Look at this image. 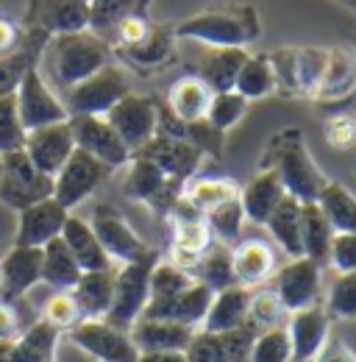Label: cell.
I'll return each instance as SVG.
<instances>
[{
    "mask_svg": "<svg viewBox=\"0 0 356 362\" xmlns=\"http://www.w3.org/2000/svg\"><path fill=\"white\" fill-rule=\"evenodd\" d=\"M173 34L176 40H195L212 47H248L262 37V20L251 3L212 6L195 17L181 20Z\"/></svg>",
    "mask_w": 356,
    "mask_h": 362,
    "instance_id": "cell-1",
    "label": "cell"
},
{
    "mask_svg": "<svg viewBox=\"0 0 356 362\" xmlns=\"http://www.w3.org/2000/svg\"><path fill=\"white\" fill-rule=\"evenodd\" d=\"M106 64H109V45L97 34L89 31L59 34L44 50V73H47L44 81L56 90L67 92Z\"/></svg>",
    "mask_w": 356,
    "mask_h": 362,
    "instance_id": "cell-2",
    "label": "cell"
},
{
    "mask_svg": "<svg viewBox=\"0 0 356 362\" xmlns=\"http://www.w3.org/2000/svg\"><path fill=\"white\" fill-rule=\"evenodd\" d=\"M262 168L275 170L287 195L298 198L301 204H314L323 184L328 181L309 156L304 134L298 129H287L278 136H273L267 153L262 156Z\"/></svg>",
    "mask_w": 356,
    "mask_h": 362,
    "instance_id": "cell-3",
    "label": "cell"
},
{
    "mask_svg": "<svg viewBox=\"0 0 356 362\" xmlns=\"http://www.w3.org/2000/svg\"><path fill=\"white\" fill-rule=\"evenodd\" d=\"M159 262L156 251H150L148 257L120 265V271L114 273V296H112V307L103 320H109L117 329H131L134 320H139L148 298H150V271Z\"/></svg>",
    "mask_w": 356,
    "mask_h": 362,
    "instance_id": "cell-4",
    "label": "cell"
},
{
    "mask_svg": "<svg viewBox=\"0 0 356 362\" xmlns=\"http://www.w3.org/2000/svg\"><path fill=\"white\" fill-rule=\"evenodd\" d=\"M0 204L23 212L31 204L44 201L53 195V179L34 168V162L25 156V151H11L0 156Z\"/></svg>",
    "mask_w": 356,
    "mask_h": 362,
    "instance_id": "cell-5",
    "label": "cell"
},
{
    "mask_svg": "<svg viewBox=\"0 0 356 362\" xmlns=\"http://www.w3.org/2000/svg\"><path fill=\"white\" fill-rule=\"evenodd\" d=\"M129 92H131L129 76L117 64L109 62L95 76H89L81 84L61 92V103H64L67 115H106Z\"/></svg>",
    "mask_w": 356,
    "mask_h": 362,
    "instance_id": "cell-6",
    "label": "cell"
},
{
    "mask_svg": "<svg viewBox=\"0 0 356 362\" xmlns=\"http://www.w3.org/2000/svg\"><path fill=\"white\" fill-rule=\"evenodd\" d=\"M70 343H76L87 357L97 362H136L139 349L134 346L126 329L112 326L103 317H84L67 332Z\"/></svg>",
    "mask_w": 356,
    "mask_h": 362,
    "instance_id": "cell-7",
    "label": "cell"
},
{
    "mask_svg": "<svg viewBox=\"0 0 356 362\" xmlns=\"http://www.w3.org/2000/svg\"><path fill=\"white\" fill-rule=\"evenodd\" d=\"M126 165H129V170H126V179H123V192L134 201L148 204L153 212L170 215L176 201L184 195V184L165 176L145 156H131Z\"/></svg>",
    "mask_w": 356,
    "mask_h": 362,
    "instance_id": "cell-8",
    "label": "cell"
},
{
    "mask_svg": "<svg viewBox=\"0 0 356 362\" xmlns=\"http://www.w3.org/2000/svg\"><path fill=\"white\" fill-rule=\"evenodd\" d=\"M103 117L109 120V126L117 132V136L123 139V145L131 153H136L159 132V103L153 98H145V95L129 92Z\"/></svg>",
    "mask_w": 356,
    "mask_h": 362,
    "instance_id": "cell-9",
    "label": "cell"
},
{
    "mask_svg": "<svg viewBox=\"0 0 356 362\" xmlns=\"http://www.w3.org/2000/svg\"><path fill=\"white\" fill-rule=\"evenodd\" d=\"M170 221H173V257H170V262L192 273L198 259L215 245V237L206 226L203 212H198L184 195L170 209Z\"/></svg>",
    "mask_w": 356,
    "mask_h": 362,
    "instance_id": "cell-10",
    "label": "cell"
},
{
    "mask_svg": "<svg viewBox=\"0 0 356 362\" xmlns=\"http://www.w3.org/2000/svg\"><path fill=\"white\" fill-rule=\"evenodd\" d=\"M109 173H112V168H106L103 162L89 156L87 151L76 148L70 153V159L61 165V170L53 176V198L70 212L78 204H84L89 195L106 181Z\"/></svg>",
    "mask_w": 356,
    "mask_h": 362,
    "instance_id": "cell-11",
    "label": "cell"
},
{
    "mask_svg": "<svg viewBox=\"0 0 356 362\" xmlns=\"http://www.w3.org/2000/svg\"><path fill=\"white\" fill-rule=\"evenodd\" d=\"M14 100H17V115H20V123H23L25 132L42 129V126H50V123H61V120L70 117L64 103H61V98L44 81L40 67H31L23 76L20 87L14 92Z\"/></svg>",
    "mask_w": 356,
    "mask_h": 362,
    "instance_id": "cell-12",
    "label": "cell"
},
{
    "mask_svg": "<svg viewBox=\"0 0 356 362\" xmlns=\"http://www.w3.org/2000/svg\"><path fill=\"white\" fill-rule=\"evenodd\" d=\"M89 226H92L97 243L103 245V251L109 254L112 262H120V265L136 262V259H142V257H148L153 251V248H148L142 243V237L134 231L131 223L114 206H109V204L95 206Z\"/></svg>",
    "mask_w": 356,
    "mask_h": 362,
    "instance_id": "cell-13",
    "label": "cell"
},
{
    "mask_svg": "<svg viewBox=\"0 0 356 362\" xmlns=\"http://www.w3.org/2000/svg\"><path fill=\"white\" fill-rule=\"evenodd\" d=\"M70 129H73L76 148L87 151L89 156H95L112 170L123 168L131 159V151L123 145V139L103 115H70Z\"/></svg>",
    "mask_w": 356,
    "mask_h": 362,
    "instance_id": "cell-14",
    "label": "cell"
},
{
    "mask_svg": "<svg viewBox=\"0 0 356 362\" xmlns=\"http://www.w3.org/2000/svg\"><path fill=\"white\" fill-rule=\"evenodd\" d=\"M23 151H25V156L34 162L37 170H42L44 176L53 179V176L61 170V165L70 159V153L76 151L70 117L61 120V123H50V126H42V129L25 132Z\"/></svg>",
    "mask_w": 356,
    "mask_h": 362,
    "instance_id": "cell-15",
    "label": "cell"
},
{
    "mask_svg": "<svg viewBox=\"0 0 356 362\" xmlns=\"http://www.w3.org/2000/svg\"><path fill=\"white\" fill-rule=\"evenodd\" d=\"M320 268L309 257H295L275 273V296L287 313L304 310L320 296Z\"/></svg>",
    "mask_w": 356,
    "mask_h": 362,
    "instance_id": "cell-16",
    "label": "cell"
},
{
    "mask_svg": "<svg viewBox=\"0 0 356 362\" xmlns=\"http://www.w3.org/2000/svg\"><path fill=\"white\" fill-rule=\"evenodd\" d=\"M131 156L150 159L165 176L181 181V184H186V181L195 176V170H198V165L203 159V153L192 142L176 139V136H165V134H156L150 142H145L136 153H131Z\"/></svg>",
    "mask_w": 356,
    "mask_h": 362,
    "instance_id": "cell-17",
    "label": "cell"
},
{
    "mask_svg": "<svg viewBox=\"0 0 356 362\" xmlns=\"http://www.w3.org/2000/svg\"><path fill=\"white\" fill-rule=\"evenodd\" d=\"M215 298V290H209L201 281H192L186 290H181L170 298L162 301H148L139 317H159V320H173L198 329L203 323V317L209 313V304Z\"/></svg>",
    "mask_w": 356,
    "mask_h": 362,
    "instance_id": "cell-18",
    "label": "cell"
},
{
    "mask_svg": "<svg viewBox=\"0 0 356 362\" xmlns=\"http://www.w3.org/2000/svg\"><path fill=\"white\" fill-rule=\"evenodd\" d=\"M67 215L70 212L53 195L44 198V201L31 204L28 209L20 212L14 245H25V248H42V245H47L50 240H56L61 234Z\"/></svg>",
    "mask_w": 356,
    "mask_h": 362,
    "instance_id": "cell-19",
    "label": "cell"
},
{
    "mask_svg": "<svg viewBox=\"0 0 356 362\" xmlns=\"http://www.w3.org/2000/svg\"><path fill=\"white\" fill-rule=\"evenodd\" d=\"M328 326H331V317L326 313V307H320L317 301L304 310L290 313L287 332H290V343H292V362L314 360L328 340Z\"/></svg>",
    "mask_w": 356,
    "mask_h": 362,
    "instance_id": "cell-20",
    "label": "cell"
},
{
    "mask_svg": "<svg viewBox=\"0 0 356 362\" xmlns=\"http://www.w3.org/2000/svg\"><path fill=\"white\" fill-rule=\"evenodd\" d=\"M42 281V248L14 245L0 259V298L17 301Z\"/></svg>",
    "mask_w": 356,
    "mask_h": 362,
    "instance_id": "cell-21",
    "label": "cell"
},
{
    "mask_svg": "<svg viewBox=\"0 0 356 362\" xmlns=\"http://www.w3.org/2000/svg\"><path fill=\"white\" fill-rule=\"evenodd\" d=\"M356 95V50L351 45L328 47L326 73L314 92V100L320 103H340Z\"/></svg>",
    "mask_w": 356,
    "mask_h": 362,
    "instance_id": "cell-22",
    "label": "cell"
},
{
    "mask_svg": "<svg viewBox=\"0 0 356 362\" xmlns=\"http://www.w3.org/2000/svg\"><path fill=\"white\" fill-rule=\"evenodd\" d=\"M61 332L37 317L17 340L0 346V362H56V346Z\"/></svg>",
    "mask_w": 356,
    "mask_h": 362,
    "instance_id": "cell-23",
    "label": "cell"
},
{
    "mask_svg": "<svg viewBox=\"0 0 356 362\" xmlns=\"http://www.w3.org/2000/svg\"><path fill=\"white\" fill-rule=\"evenodd\" d=\"M134 346L139 351H184L195 334L192 326L159 320V317H139L129 329Z\"/></svg>",
    "mask_w": 356,
    "mask_h": 362,
    "instance_id": "cell-24",
    "label": "cell"
},
{
    "mask_svg": "<svg viewBox=\"0 0 356 362\" xmlns=\"http://www.w3.org/2000/svg\"><path fill=\"white\" fill-rule=\"evenodd\" d=\"M287 195L281 179L275 176V170L262 168L254 179L248 181L245 189H239V204H242V212L251 223H259L265 226L267 218L275 212V206L281 204V198Z\"/></svg>",
    "mask_w": 356,
    "mask_h": 362,
    "instance_id": "cell-25",
    "label": "cell"
},
{
    "mask_svg": "<svg viewBox=\"0 0 356 362\" xmlns=\"http://www.w3.org/2000/svg\"><path fill=\"white\" fill-rule=\"evenodd\" d=\"M59 237L64 240V245L70 248L73 259L78 262V268L84 273L112 271V259H109V254L103 251V245L97 243V237H95V231L89 226V221L76 218V215H67L64 228H61Z\"/></svg>",
    "mask_w": 356,
    "mask_h": 362,
    "instance_id": "cell-26",
    "label": "cell"
},
{
    "mask_svg": "<svg viewBox=\"0 0 356 362\" xmlns=\"http://www.w3.org/2000/svg\"><path fill=\"white\" fill-rule=\"evenodd\" d=\"M231 262H234L237 284L248 290L267 281L275 271V254L265 240H242L237 248H231Z\"/></svg>",
    "mask_w": 356,
    "mask_h": 362,
    "instance_id": "cell-27",
    "label": "cell"
},
{
    "mask_svg": "<svg viewBox=\"0 0 356 362\" xmlns=\"http://www.w3.org/2000/svg\"><path fill=\"white\" fill-rule=\"evenodd\" d=\"M248 304H251V290L242 284L225 287L220 293H215L209 313L203 317L201 329L206 332H231L248 323Z\"/></svg>",
    "mask_w": 356,
    "mask_h": 362,
    "instance_id": "cell-28",
    "label": "cell"
},
{
    "mask_svg": "<svg viewBox=\"0 0 356 362\" xmlns=\"http://www.w3.org/2000/svg\"><path fill=\"white\" fill-rule=\"evenodd\" d=\"M70 293L81 310V317H106L114 296V271L81 273Z\"/></svg>",
    "mask_w": 356,
    "mask_h": 362,
    "instance_id": "cell-29",
    "label": "cell"
},
{
    "mask_svg": "<svg viewBox=\"0 0 356 362\" xmlns=\"http://www.w3.org/2000/svg\"><path fill=\"white\" fill-rule=\"evenodd\" d=\"M212 95L198 76H184L167 92V109L176 115L181 123H195L206 117V109L212 103Z\"/></svg>",
    "mask_w": 356,
    "mask_h": 362,
    "instance_id": "cell-30",
    "label": "cell"
},
{
    "mask_svg": "<svg viewBox=\"0 0 356 362\" xmlns=\"http://www.w3.org/2000/svg\"><path fill=\"white\" fill-rule=\"evenodd\" d=\"M301 201L292 195H284L281 204L275 206V212L267 218V231L273 234V240L281 245V251L295 259L304 257V243H301Z\"/></svg>",
    "mask_w": 356,
    "mask_h": 362,
    "instance_id": "cell-31",
    "label": "cell"
},
{
    "mask_svg": "<svg viewBox=\"0 0 356 362\" xmlns=\"http://www.w3.org/2000/svg\"><path fill=\"white\" fill-rule=\"evenodd\" d=\"M334 234H356V195L340 181H326L317 201Z\"/></svg>",
    "mask_w": 356,
    "mask_h": 362,
    "instance_id": "cell-32",
    "label": "cell"
},
{
    "mask_svg": "<svg viewBox=\"0 0 356 362\" xmlns=\"http://www.w3.org/2000/svg\"><path fill=\"white\" fill-rule=\"evenodd\" d=\"M245 59H248L245 47H212V53L201 62L198 78H201L212 92L234 90L237 73H239V67L245 64Z\"/></svg>",
    "mask_w": 356,
    "mask_h": 362,
    "instance_id": "cell-33",
    "label": "cell"
},
{
    "mask_svg": "<svg viewBox=\"0 0 356 362\" xmlns=\"http://www.w3.org/2000/svg\"><path fill=\"white\" fill-rule=\"evenodd\" d=\"M81 268L73 259L70 248L64 245L61 237L50 240L47 245H42V281L50 284L53 290H73L76 281L81 279Z\"/></svg>",
    "mask_w": 356,
    "mask_h": 362,
    "instance_id": "cell-34",
    "label": "cell"
},
{
    "mask_svg": "<svg viewBox=\"0 0 356 362\" xmlns=\"http://www.w3.org/2000/svg\"><path fill=\"white\" fill-rule=\"evenodd\" d=\"M334 240V228L328 226L326 215L320 212L317 204L301 206V243H304V257L314 259L317 265L328 262V248Z\"/></svg>",
    "mask_w": 356,
    "mask_h": 362,
    "instance_id": "cell-35",
    "label": "cell"
},
{
    "mask_svg": "<svg viewBox=\"0 0 356 362\" xmlns=\"http://www.w3.org/2000/svg\"><path fill=\"white\" fill-rule=\"evenodd\" d=\"M192 279L201 281V284H206L215 293H220L225 287H234L237 284V276H234V262H231V248H225V243L212 245L198 259V265L192 268Z\"/></svg>",
    "mask_w": 356,
    "mask_h": 362,
    "instance_id": "cell-36",
    "label": "cell"
},
{
    "mask_svg": "<svg viewBox=\"0 0 356 362\" xmlns=\"http://www.w3.org/2000/svg\"><path fill=\"white\" fill-rule=\"evenodd\" d=\"M234 92H239L245 100H259V98H267V95L275 92V76H273L267 53H259V56L248 53L245 64L237 73Z\"/></svg>",
    "mask_w": 356,
    "mask_h": 362,
    "instance_id": "cell-37",
    "label": "cell"
},
{
    "mask_svg": "<svg viewBox=\"0 0 356 362\" xmlns=\"http://www.w3.org/2000/svg\"><path fill=\"white\" fill-rule=\"evenodd\" d=\"M148 0H87L89 28L100 34L114 31L117 23H123L131 14H145Z\"/></svg>",
    "mask_w": 356,
    "mask_h": 362,
    "instance_id": "cell-38",
    "label": "cell"
},
{
    "mask_svg": "<svg viewBox=\"0 0 356 362\" xmlns=\"http://www.w3.org/2000/svg\"><path fill=\"white\" fill-rule=\"evenodd\" d=\"M184 198L198 209V212H209L215 206H220L231 198H239V187L231 179H195L184 184Z\"/></svg>",
    "mask_w": 356,
    "mask_h": 362,
    "instance_id": "cell-39",
    "label": "cell"
},
{
    "mask_svg": "<svg viewBox=\"0 0 356 362\" xmlns=\"http://www.w3.org/2000/svg\"><path fill=\"white\" fill-rule=\"evenodd\" d=\"M173 40H176L173 28H167V25H150L148 37L142 42H136V45L123 47V53L131 59L136 67H156V64H162L170 56Z\"/></svg>",
    "mask_w": 356,
    "mask_h": 362,
    "instance_id": "cell-40",
    "label": "cell"
},
{
    "mask_svg": "<svg viewBox=\"0 0 356 362\" xmlns=\"http://www.w3.org/2000/svg\"><path fill=\"white\" fill-rule=\"evenodd\" d=\"M248 362H292V343L287 326H270L256 332Z\"/></svg>",
    "mask_w": 356,
    "mask_h": 362,
    "instance_id": "cell-41",
    "label": "cell"
},
{
    "mask_svg": "<svg viewBox=\"0 0 356 362\" xmlns=\"http://www.w3.org/2000/svg\"><path fill=\"white\" fill-rule=\"evenodd\" d=\"M44 25L47 31H53L56 37L59 34H78V31H87L89 28V8L87 0H59L50 14L44 17Z\"/></svg>",
    "mask_w": 356,
    "mask_h": 362,
    "instance_id": "cell-42",
    "label": "cell"
},
{
    "mask_svg": "<svg viewBox=\"0 0 356 362\" xmlns=\"http://www.w3.org/2000/svg\"><path fill=\"white\" fill-rule=\"evenodd\" d=\"M248 103H251V100H245L239 92H234V90L215 92V95H212V103H209V109H206V120H209V126H215L218 132L225 134L228 129H234V126L245 117Z\"/></svg>",
    "mask_w": 356,
    "mask_h": 362,
    "instance_id": "cell-43",
    "label": "cell"
},
{
    "mask_svg": "<svg viewBox=\"0 0 356 362\" xmlns=\"http://www.w3.org/2000/svg\"><path fill=\"white\" fill-rule=\"evenodd\" d=\"M206 226L212 231V237H218L220 243H231V240H239L242 234V223H245V212H242V204L239 198H231L220 206L209 209L206 215Z\"/></svg>",
    "mask_w": 356,
    "mask_h": 362,
    "instance_id": "cell-44",
    "label": "cell"
},
{
    "mask_svg": "<svg viewBox=\"0 0 356 362\" xmlns=\"http://www.w3.org/2000/svg\"><path fill=\"white\" fill-rule=\"evenodd\" d=\"M326 313L331 320H356V271L337 273L328 287Z\"/></svg>",
    "mask_w": 356,
    "mask_h": 362,
    "instance_id": "cell-45",
    "label": "cell"
},
{
    "mask_svg": "<svg viewBox=\"0 0 356 362\" xmlns=\"http://www.w3.org/2000/svg\"><path fill=\"white\" fill-rule=\"evenodd\" d=\"M326 59H328V47H298V92L301 95L314 98L326 73Z\"/></svg>",
    "mask_w": 356,
    "mask_h": 362,
    "instance_id": "cell-46",
    "label": "cell"
},
{
    "mask_svg": "<svg viewBox=\"0 0 356 362\" xmlns=\"http://www.w3.org/2000/svg\"><path fill=\"white\" fill-rule=\"evenodd\" d=\"M192 273L178 268L173 262H156L153 271H150V298L148 301H162V298H170L181 290H186L192 284Z\"/></svg>",
    "mask_w": 356,
    "mask_h": 362,
    "instance_id": "cell-47",
    "label": "cell"
},
{
    "mask_svg": "<svg viewBox=\"0 0 356 362\" xmlns=\"http://www.w3.org/2000/svg\"><path fill=\"white\" fill-rule=\"evenodd\" d=\"M42 320H47L53 329H59V332H70L78 320H84L81 317V310H78V304H76V298H73V293L70 290H56L47 301H44L42 307Z\"/></svg>",
    "mask_w": 356,
    "mask_h": 362,
    "instance_id": "cell-48",
    "label": "cell"
},
{
    "mask_svg": "<svg viewBox=\"0 0 356 362\" xmlns=\"http://www.w3.org/2000/svg\"><path fill=\"white\" fill-rule=\"evenodd\" d=\"M287 310L281 307L275 290H259L251 293V304H248V326H254L256 332L270 329V326H281V315Z\"/></svg>",
    "mask_w": 356,
    "mask_h": 362,
    "instance_id": "cell-49",
    "label": "cell"
},
{
    "mask_svg": "<svg viewBox=\"0 0 356 362\" xmlns=\"http://www.w3.org/2000/svg\"><path fill=\"white\" fill-rule=\"evenodd\" d=\"M267 59L275 76V92L301 95L298 92V47H278L267 53Z\"/></svg>",
    "mask_w": 356,
    "mask_h": 362,
    "instance_id": "cell-50",
    "label": "cell"
},
{
    "mask_svg": "<svg viewBox=\"0 0 356 362\" xmlns=\"http://www.w3.org/2000/svg\"><path fill=\"white\" fill-rule=\"evenodd\" d=\"M25 139V129L17 115V100L14 95H0V156L20 151Z\"/></svg>",
    "mask_w": 356,
    "mask_h": 362,
    "instance_id": "cell-51",
    "label": "cell"
},
{
    "mask_svg": "<svg viewBox=\"0 0 356 362\" xmlns=\"http://www.w3.org/2000/svg\"><path fill=\"white\" fill-rule=\"evenodd\" d=\"M184 357H186V362H228L222 332L195 329L189 346L184 349Z\"/></svg>",
    "mask_w": 356,
    "mask_h": 362,
    "instance_id": "cell-52",
    "label": "cell"
},
{
    "mask_svg": "<svg viewBox=\"0 0 356 362\" xmlns=\"http://www.w3.org/2000/svg\"><path fill=\"white\" fill-rule=\"evenodd\" d=\"M23 307H25L23 298H17V301L0 298V346L17 340V337L37 320V315H28Z\"/></svg>",
    "mask_w": 356,
    "mask_h": 362,
    "instance_id": "cell-53",
    "label": "cell"
},
{
    "mask_svg": "<svg viewBox=\"0 0 356 362\" xmlns=\"http://www.w3.org/2000/svg\"><path fill=\"white\" fill-rule=\"evenodd\" d=\"M34 67L31 56L23 53V50H14V53H6L0 56V95H14L23 76Z\"/></svg>",
    "mask_w": 356,
    "mask_h": 362,
    "instance_id": "cell-54",
    "label": "cell"
},
{
    "mask_svg": "<svg viewBox=\"0 0 356 362\" xmlns=\"http://www.w3.org/2000/svg\"><path fill=\"white\" fill-rule=\"evenodd\" d=\"M184 139L192 142L201 153H212V156H220L222 153V132H218L215 126H209V120H195V123H186V132Z\"/></svg>",
    "mask_w": 356,
    "mask_h": 362,
    "instance_id": "cell-55",
    "label": "cell"
},
{
    "mask_svg": "<svg viewBox=\"0 0 356 362\" xmlns=\"http://www.w3.org/2000/svg\"><path fill=\"white\" fill-rule=\"evenodd\" d=\"M326 142L337 151H348L356 145V117L351 115H331L326 120Z\"/></svg>",
    "mask_w": 356,
    "mask_h": 362,
    "instance_id": "cell-56",
    "label": "cell"
},
{
    "mask_svg": "<svg viewBox=\"0 0 356 362\" xmlns=\"http://www.w3.org/2000/svg\"><path fill=\"white\" fill-rule=\"evenodd\" d=\"M328 265L337 273L356 271V234H334L328 248Z\"/></svg>",
    "mask_w": 356,
    "mask_h": 362,
    "instance_id": "cell-57",
    "label": "cell"
},
{
    "mask_svg": "<svg viewBox=\"0 0 356 362\" xmlns=\"http://www.w3.org/2000/svg\"><path fill=\"white\" fill-rule=\"evenodd\" d=\"M150 25H153V23H150L145 14H131V17H126V20H123V23H117V28H114L117 45L131 47V45H136V42H142V40L148 37Z\"/></svg>",
    "mask_w": 356,
    "mask_h": 362,
    "instance_id": "cell-58",
    "label": "cell"
},
{
    "mask_svg": "<svg viewBox=\"0 0 356 362\" xmlns=\"http://www.w3.org/2000/svg\"><path fill=\"white\" fill-rule=\"evenodd\" d=\"M312 362H356V357L343 340H337V337L331 340V337H328L326 346L320 349V354H317Z\"/></svg>",
    "mask_w": 356,
    "mask_h": 362,
    "instance_id": "cell-59",
    "label": "cell"
},
{
    "mask_svg": "<svg viewBox=\"0 0 356 362\" xmlns=\"http://www.w3.org/2000/svg\"><path fill=\"white\" fill-rule=\"evenodd\" d=\"M20 45V31L14 23H8L6 17H0V56L6 53H14Z\"/></svg>",
    "mask_w": 356,
    "mask_h": 362,
    "instance_id": "cell-60",
    "label": "cell"
},
{
    "mask_svg": "<svg viewBox=\"0 0 356 362\" xmlns=\"http://www.w3.org/2000/svg\"><path fill=\"white\" fill-rule=\"evenodd\" d=\"M136 362H186L184 351H139Z\"/></svg>",
    "mask_w": 356,
    "mask_h": 362,
    "instance_id": "cell-61",
    "label": "cell"
},
{
    "mask_svg": "<svg viewBox=\"0 0 356 362\" xmlns=\"http://www.w3.org/2000/svg\"><path fill=\"white\" fill-rule=\"evenodd\" d=\"M337 3H343L345 8H351V11L356 14V0H337Z\"/></svg>",
    "mask_w": 356,
    "mask_h": 362,
    "instance_id": "cell-62",
    "label": "cell"
},
{
    "mask_svg": "<svg viewBox=\"0 0 356 362\" xmlns=\"http://www.w3.org/2000/svg\"><path fill=\"white\" fill-rule=\"evenodd\" d=\"M0 168H3V162H0Z\"/></svg>",
    "mask_w": 356,
    "mask_h": 362,
    "instance_id": "cell-63",
    "label": "cell"
}]
</instances>
